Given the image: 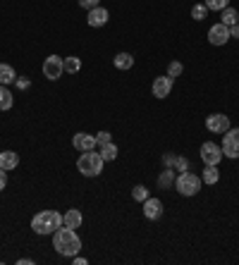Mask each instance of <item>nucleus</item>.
Listing matches in <instances>:
<instances>
[{
    "instance_id": "f257e3e1",
    "label": "nucleus",
    "mask_w": 239,
    "mask_h": 265,
    "mask_svg": "<svg viewBox=\"0 0 239 265\" xmlns=\"http://www.w3.org/2000/svg\"><path fill=\"white\" fill-rule=\"evenodd\" d=\"M53 249L60 256H67V258H74L77 253L81 251V239L77 234V229L72 227H60L53 232Z\"/></svg>"
},
{
    "instance_id": "f03ea898",
    "label": "nucleus",
    "mask_w": 239,
    "mask_h": 265,
    "mask_svg": "<svg viewBox=\"0 0 239 265\" xmlns=\"http://www.w3.org/2000/svg\"><path fill=\"white\" fill-rule=\"evenodd\" d=\"M60 227H62V212L58 211H41L31 217V229L36 234H41V237L53 234L55 229H60Z\"/></svg>"
},
{
    "instance_id": "7ed1b4c3",
    "label": "nucleus",
    "mask_w": 239,
    "mask_h": 265,
    "mask_svg": "<svg viewBox=\"0 0 239 265\" xmlns=\"http://www.w3.org/2000/svg\"><path fill=\"white\" fill-rule=\"evenodd\" d=\"M103 165H106V160L101 158V153H96V151H84L79 160H77V170L84 177H98L103 172Z\"/></svg>"
},
{
    "instance_id": "20e7f679",
    "label": "nucleus",
    "mask_w": 239,
    "mask_h": 265,
    "mask_svg": "<svg viewBox=\"0 0 239 265\" xmlns=\"http://www.w3.org/2000/svg\"><path fill=\"white\" fill-rule=\"evenodd\" d=\"M201 184H203V182H201L199 174L189 172V170H186V172H179L175 177V189H177L182 196H186V199H189V196H196L201 191Z\"/></svg>"
},
{
    "instance_id": "39448f33",
    "label": "nucleus",
    "mask_w": 239,
    "mask_h": 265,
    "mask_svg": "<svg viewBox=\"0 0 239 265\" xmlns=\"http://www.w3.org/2000/svg\"><path fill=\"white\" fill-rule=\"evenodd\" d=\"M62 72H65V57L48 55V57L43 60V77L48 81H58L62 77Z\"/></svg>"
},
{
    "instance_id": "423d86ee",
    "label": "nucleus",
    "mask_w": 239,
    "mask_h": 265,
    "mask_svg": "<svg viewBox=\"0 0 239 265\" xmlns=\"http://www.w3.org/2000/svg\"><path fill=\"white\" fill-rule=\"evenodd\" d=\"M220 148H223V156L225 158H239V127H230L225 134H223V144H220Z\"/></svg>"
},
{
    "instance_id": "0eeeda50",
    "label": "nucleus",
    "mask_w": 239,
    "mask_h": 265,
    "mask_svg": "<svg viewBox=\"0 0 239 265\" xmlns=\"http://www.w3.org/2000/svg\"><path fill=\"white\" fill-rule=\"evenodd\" d=\"M223 158H225V156H223V148L218 146L215 141L201 144V160H203L206 165H220Z\"/></svg>"
},
{
    "instance_id": "6e6552de",
    "label": "nucleus",
    "mask_w": 239,
    "mask_h": 265,
    "mask_svg": "<svg viewBox=\"0 0 239 265\" xmlns=\"http://www.w3.org/2000/svg\"><path fill=\"white\" fill-rule=\"evenodd\" d=\"M206 129L211 134H225L230 129V117L223 112H213L206 117Z\"/></svg>"
},
{
    "instance_id": "1a4fd4ad",
    "label": "nucleus",
    "mask_w": 239,
    "mask_h": 265,
    "mask_svg": "<svg viewBox=\"0 0 239 265\" xmlns=\"http://www.w3.org/2000/svg\"><path fill=\"white\" fill-rule=\"evenodd\" d=\"M227 41H230V27H225L223 22H218L208 29V43L211 46H225Z\"/></svg>"
},
{
    "instance_id": "9d476101",
    "label": "nucleus",
    "mask_w": 239,
    "mask_h": 265,
    "mask_svg": "<svg viewBox=\"0 0 239 265\" xmlns=\"http://www.w3.org/2000/svg\"><path fill=\"white\" fill-rule=\"evenodd\" d=\"M108 19H110V12H108L106 7H93V10H89V17H86V22H89V27L93 29H101L108 24Z\"/></svg>"
},
{
    "instance_id": "9b49d317",
    "label": "nucleus",
    "mask_w": 239,
    "mask_h": 265,
    "mask_svg": "<svg viewBox=\"0 0 239 265\" xmlns=\"http://www.w3.org/2000/svg\"><path fill=\"white\" fill-rule=\"evenodd\" d=\"M173 81L175 79H170L168 74H165V77H156V79H153V86H151L153 96H156V98H168L170 91H173Z\"/></svg>"
},
{
    "instance_id": "f8f14e48",
    "label": "nucleus",
    "mask_w": 239,
    "mask_h": 265,
    "mask_svg": "<svg viewBox=\"0 0 239 265\" xmlns=\"http://www.w3.org/2000/svg\"><path fill=\"white\" fill-rule=\"evenodd\" d=\"M72 146L77 148L79 153H84V151H93V148L98 146V144H96V136H93V134L79 132V134H74V139H72Z\"/></svg>"
},
{
    "instance_id": "ddd939ff",
    "label": "nucleus",
    "mask_w": 239,
    "mask_h": 265,
    "mask_svg": "<svg viewBox=\"0 0 239 265\" xmlns=\"http://www.w3.org/2000/svg\"><path fill=\"white\" fill-rule=\"evenodd\" d=\"M144 215H146V220H160L163 217V201L148 196L144 201Z\"/></svg>"
},
{
    "instance_id": "4468645a",
    "label": "nucleus",
    "mask_w": 239,
    "mask_h": 265,
    "mask_svg": "<svg viewBox=\"0 0 239 265\" xmlns=\"http://www.w3.org/2000/svg\"><path fill=\"white\" fill-rule=\"evenodd\" d=\"M81 222H84V215H81V211H77V208H69V211L62 212V225L65 227L77 229V227H81Z\"/></svg>"
},
{
    "instance_id": "2eb2a0df",
    "label": "nucleus",
    "mask_w": 239,
    "mask_h": 265,
    "mask_svg": "<svg viewBox=\"0 0 239 265\" xmlns=\"http://www.w3.org/2000/svg\"><path fill=\"white\" fill-rule=\"evenodd\" d=\"M17 165H19V156H17L14 151H2V153H0V167H2V170L10 172Z\"/></svg>"
},
{
    "instance_id": "dca6fc26",
    "label": "nucleus",
    "mask_w": 239,
    "mask_h": 265,
    "mask_svg": "<svg viewBox=\"0 0 239 265\" xmlns=\"http://www.w3.org/2000/svg\"><path fill=\"white\" fill-rule=\"evenodd\" d=\"M17 81V72H14L12 65H5V62H0V84L2 86H10Z\"/></svg>"
},
{
    "instance_id": "f3484780",
    "label": "nucleus",
    "mask_w": 239,
    "mask_h": 265,
    "mask_svg": "<svg viewBox=\"0 0 239 265\" xmlns=\"http://www.w3.org/2000/svg\"><path fill=\"white\" fill-rule=\"evenodd\" d=\"M218 179H220V172H218V165H206V170L201 172V182L203 184H218Z\"/></svg>"
},
{
    "instance_id": "a211bd4d",
    "label": "nucleus",
    "mask_w": 239,
    "mask_h": 265,
    "mask_svg": "<svg viewBox=\"0 0 239 265\" xmlns=\"http://www.w3.org/2000/svg\"><path fill=\"white\" fill-rule=\"evenodd\" d=\"M12 106H14V96H12V91H10L7 86H2V84H0V112L10 110Z\"/></svg>"
},
{
    "instance_id": "6ab92c4d",
    "label": "nucleus",
    "mask_w": 239,
    "mask_h": 265,
    "mask_svg": "<svg viewBox=\"0 0 239 265\" xmlns=\"http://www.w3.org/2000/svg\"><path fill=\"white\" fill-rule=\"evenodd\" d=\"M113 65L118 69H132L134 67V55L132 53H118L113 57Z\"/></svg>"
},
{
    "instance_id": "aec40b11",
    "label": "nucleus",
    "mask_w": 239,
    "mask_h": 265,
    "mask_svg": "<svg viewBox=\"0 0 239 265\" xmlns=\"http://www.w3.org/2000/svg\"><path fill=\"white\" fill-rule=\"evenodd\" d=\"M158 186L160 189H170V186H175V167H165V170L158 174Z\"/></svg>"
},
{
    "instance_id": "412c9836",
    "label": "nucleus",
    "mask_w": 239,
    "mask_h": 265,
    "mask_svg": "<svg viewBox=\"0 0 239 265\" xmlns=\"http://www.w3.org/2000/svg\"><path fill=\"white\" fill-rule=\"evenodd\" d=\"M220 22L225 24V27H235L239 22V12L235 10V7H225L223 12H220Z\"/></svg>"
},
{
    "instance_id": "4be33fe9",
    "label": "nucleus",
    "mask_w": 239,
    "mask_h": 265,
    "mask_svg": "<svg viewBox=\"0 0 239 265\" xmlns=\"http://www.w3.org/2000/svg\"><path fill=\"white\" fill-rule=\"evenodd\" d=\"M118 153H120V148L115 146L113 141H110V144H103V146H101V158L106 160V162L115 160V158H118Z\"/></svg>"
},
{
    "instance_id": "5701e85b",
    "label": "nucleus",
    "mask_w": 239,
    "mask_h": 265,
    "mask_svg": "<svg viewBox=\"0 0 239 265\" xmlns=\"http://www.w3.org/2000/svg\"><path fill=\"white\" fill-rule=\"evenodd\" d=\"M81 69V60L77 57V55H69V57H65V72L67 74H77Z\"/></svg>"
},
{
    "instance_id": "b1692460",
    "label": "nucleus",
    "mask_w": 239,
    "mask_h": 265,
    "mask_svg": "<svg viewBox=\"0 0 239 265\" xmlns=\"http://www.w3.org/2000/svg\"><path fill=\"white\" fill-rule=\"evenodd\" d=\"M208 12H211V10H208V7H206L203 2H196V5L191 7V19L201 22V19H206V17H208Z\"/></svg>"
},
{
    "instance_id": "393cba45",
    "label": "nucleus",
    "mask_w": 239,
    "mask_h": 265,
    "mask_svg": "<svg viewBox=\"0 0 239 265\" xmlns=\"http://www.w3.org/2000/svg\"><path fill=\"white\" fill-rule=\"evenodd\" d=\"M148 196H151V194H148V189H146L144 184H136V186L132 189V199L136 201V203H144Z\"/></svg>"
},
{
    "instance_id": "a878e982",
    "label": "nucleus",
    "mask_w": 239,
    "mask_h": 265,
    "mask_svg": "<svg viewBox=\"0 0 239 265\" xmlns=\"http://www.w3.org/2000/svg\"><path fill=\"white\" fill-rule=\"evenodd\" d=\"M203 5L213 12H223L225 7H230V0H203Z\"/></svg>"
},
{
    "instance_id": "bb28decb",
    "label": "nucleus",
    "mask_w": 239,
    "mask_h": 265,
    "mask_svg": "<svg viewBox=\"0 0 239 265\" xmlns=\"http://www.w3.org/2000/svg\"><path fill=\"white\" fill-rule=\"evenodd\" d=\"M182 72H184V65H182V62H177V60H173V62L168 65V77H170V79H177Z\"/></svg>"
},
{
    "instance_id": "cd10ccee",
    "label": "nucleus",
    "mask_w": 239,
    "mask_h": 265,
    "mask_svg": "<svg viewBox=\"0 0 239 265\" xmlns=\"http://www.w3.org/2000/svg\"><path fill=\"white\" fill-rule=\"evenodd\" d=\"M175 170H177V172H186V170H189V160H186L184 156H177V160H175Z\"/></svg>"
},
{
    "instance_id": "c85d7f7f",
    "label": "nucleus",
    "mask_w": 239,
    "mask_h": 265,
    "mask_svg": "<svg viewBox=\"0 0 239 265\" xmlns=\"http://www.w3.org/2000/svg\"><path fill=\"white\" fill-rule=\"evenodd\" d=\"M110 141H113V134H110V132H98V134H96V144H98V146L110 144Z\"/></svg>"
},
{
    "instance_id": "c756f323",
    "label": "nucleus",
    "mask_w": 239,
    "mask_h": 265,
    "mask_svg": "<svg viewBox=\"0 0 239 265\" xmlns=\"http://www.w3.org/2000/svg\"><path fill=\"white\" fill-rule=\"evenodd\" d=\"M77 2H79V7H84V10H93V7L101 5V0H77Z\"/></svg>"
},
{
    "instance_id": "7c9ffc66",
    "label": "nucleus",
    "mask_w": 239,
    "mask_h": 265,
    "mask_svg": "<svg viewBox=\"0 0 239 265\" xmlns=\"http://www.w3.org/2000/svg\"><path fill=\"white\" fill-rule=\"evenodd\" d=\"M175 160H177L175 153H165V156H163V165H165V167H175Z\"/></svg>"
},
{
    "instance_id": "2f4dec72",
    "label": "nucleus",
    "mask_w": 239,
    "mask_h": 265,
    "mask_svg": "<svg viewBox=\"0 0 239 265\" xmlns=\"http://www.w3.org/2000/svg\"><path fill=\"white\" fill-rule=\"evenodd\" d=\"M14 84H17V89H22V91H24V89H29V86H31V81H29L27 77H17V81H14Z\"/></svg>"
},
{
    "instance_id": "473e14b6",
    "label": "nucleus",
    "mask_w": 239,
    "mask_h": 265,
    "mask_svg": "<svg viewBox=\"0 0 239 265\" xmlns=\"http://www.w3.org/2000/svg\"><path fill=\"white\" fill-rule=\"evenodd\" d=\"M5 186H7V170L0 167V191H5Z\"/></svg>"
},
{
    "instance_id": "72a5a7b5",
    "label": "nucleus",
    "mask_w": 239,
    "mask_h": 265,
    "mask_svg": "<svg viewBox=\"0 0 239 265\" xmlns=\"http://www.w3.org/2000/svg\"><path fill=\"white\" fill-rule=\"evenodd\" d=\"M230 39H237L239 41V22L235 27H230Z\"/></svg>"
},
{
    "instance_id": "f704fd0d",
    "label": "nucleus",
    "mask_w": 239,
    "mask_h": 265,
    "mask_svg": "<svg viewBox=\"0 0 239 265\" xmlns=\"http://www.w3.org/2000/svg\"><path fill=\"white\" fill-rule=\"evenodd\" d=\"M17 263H19V265H34V261H31V258H19Z\"/></svg>"
},
{
    "instance_id": "c9c22d12",
    "label": "nucleus",
    "mask_w": 239,
    "mask_h": 265,
    "mask_svg": "<svg viewBox=\"0 0 239 265\" xmlns=\"http://www.w3.org/2000/svg\"><path fill=\"white\" fill-rule=\"evenodd\" d=\"M74 263H77V265H86L89 261H86V258H79V256H74Z\"/></svg>"
}]
</instances>
